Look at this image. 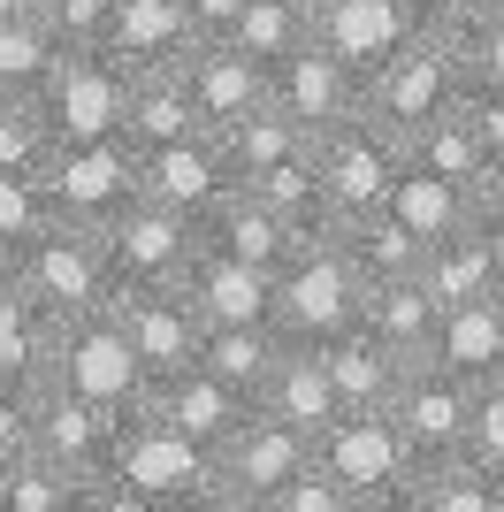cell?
<instances>
[{
  "instance_id": "6da1fadb",
  "label": "cell",
  "mask_w": 504,
  "mask_h": 512,
  "mask_svg": "<svg viewBox=\"0 0 504 512\" xmlns=\"http://www.w3.org/2000/svg\"><path fill=\"white\" fill-rule=\"evenodd\" d=\"M92 512H214V451L161 413H123Z\"/></svg>"
},
{
  "instance_id": "7a4b0ae2",
  "label": "cell",
  "mask_w": 504,
  "mask_h": 512,
  "mask_svg": "<svg viewBox=\"0 0 504 512\" xmlns=\"http://www.w3.org/2000/svg\"><path fill=\"white\" fill-rule=\"evenodd\" d=\"M367 299V276L352 268L344 237L321 222V230L298 237V253L275 268V337L283 344H329L359 321Z\"/></svg>"
},
{
  "instance_id": "3957f363",
  "label": "cell",
  "mask_w": 504,
  "mask_h": 512,
  "mask_svg": "<svg viewBox=\"0 0 504 512\" xmlns=\"http://www.w3.org/2000/svg\"><path fill=\"white\" fill-rule=\"evenodd\" d=\"M459 100H466L459 39L428 23V31H413V39H405L398 54L375 69V77H367V107H359V115H367L375 130H390V138L405 146L420 123H436L443 107H459Z\"/></svg>"
},
{
  "instance_id": "277c9868",
  "label": "cell",
  "mask_w": 504,
  "mask_h": 512,
  "mask_svg": "<svg viewBox=\"0 0 504 512\" xmlns=\"http://www.w3.org/2000/svg\"><path fill=\"white\" fill-rule=\"evenodd\" d=\"M314 459V436L291 428L283 413L252 406L245 421L214 444V512H275L283 482Z\"/></svg>"
},
{
  "instance_id": "5b68a950",
  "label": "cell",
  "mask_w": 504,
  "mask_h": 512,
  "mask_svg": "<svg viewBox=\"0 0 504 512\" xmlns=\"http://www.w3.org/2000/svg\"><path fill=\"white\" fill-rule=\"evenodd\" d=\"M314 459L352 490L359 512H405V490H413V444L390 413H336L329 428L314 436Z\"/></svg>"
},
{
  "instance_id": "8992f818",
  "label": "cell",
  "mask_w": 504,
  "mask_h": 512,
  "mask_svg": "<svg viewBox=\"0 0 504 512\" xmlns=\"http://www.w3.org/2000/svg\"><path fill=\"white\" fill-rule=\"evenodd\" d=\"M46 383L77 390V398H100V406H115V413H138L153 375H146V360L130 352V337L107 321V306H92V314L54 321V337H46Z\"/></svg>"
},
{
  "instance_id": "52a82bcc",
  "label": "cell",
  "mask_w": 504,
  "mask_h": 512,
  "mask_svg": "<svg viewBox=\"0 0 504 512\" xmlns=\"http://www.w3.org/2000/svg\"><path fill=\"white\" fill-rule=\"evenodd\" d=\"M16 283L31 291V306H39L46 321H69V314H92V306H107V291H115V268H107V245L100 230H84V222H46L31 245H23L16 260Z\"/></svg>"
},
{
  "instance_id": "ba28073f",
  "label": "cell",
  "mask_w": 504,
  "mask_h": 512,
  "mask_svg": "<svg viewBox=\"0 0 504 512\" xmlns=\"http://www.w3.org/2000/svg\"><path fill=\"white\" fill-rule=\"evenodd\" d=\"M314 169H321V214H329V230L359 222V214H382L390 192H398V169H405V146L390 130H375L367 115L352 123H336L314 138Z\"/></svg>"
},
{
  "instance_id": "9c48e42d",
  "label": "cell",
  "mask_w": 504,
  "mask_h": 512,
  "mask_svg": "<svg viewBox=\"0 0 504 512\" xmlns=\"http://www.w3.org/2000/svg\"><path fill=\"white\" fill-rule=\"evenodd\" d=\"M46 199H54L62 222L107 230V222L138 199V146H130V138H77V146H54V161H46Z\"/></svg>"
},
{
  "instance_id": "30bf717a",
  "label": "cell",
  "mask_w": 504,
  "mask_h": 512,
  "mask_svg": "<svg viewBox=\"0 0 504 512\" xmlns=\"http://www.w3.org/2000/svg\"><path fill=\"white\" fill-rule=\"evenodd\" d=\"M107 321L130 337V352L146 360V375L191 367L199 360V337H207L199 306H191L176 283H115V291H107Z\"/></svg>"
},
{
  "instance_id": "8fae6325",
  "label": "cell",
  "mask_w": 504,
  "mask_h": 512,
  "mask_svg": "<svg viewBox=\"0 0 504 512\" xmlns=\"http://www.w3.org/2000/svg\"><path fill=\"white\" fill-rule=\"evenodd\" d=\"M100 245H107L115 283H184L191 253H199V222L138 192V199H130V207L100 230Z\"/></svg>"
},
{
  "instance_id": "7c38bea8",
  "label": "cell",
  "mask_w": 504,
  "mask_h": 512,
  "mask_svg": "<svg viewBox=\"0 0 504 512\" xmlns=\"http://www.w3.org/2000/svg\"><path fill=\"white\" fill-rule=\"evenodd\" d=\"M268 100L283 107L306 138H321V130L352 123L359 107H367V77H359L352 62H336L321 39H306L298 54H283V62L268 69Z\"/></svg>"
},
{
  "instance_id": "4fadbf2b",
  "label": "cell",
  "mask_w": 504,
  "mask_h": 512,
  "mask_svg": "<svg viewBox=\"0 0 504 512\" xmlns=\"http://www.w3.org/2000/svg\"><path fill=\"white\" fill-rule=\"evenodd\" d=\"M390 421L405 428V444H413L420 467H428V459H451V451H466V428H474V383L451 375V367H436V360H413L398 375Z\"/></svg>"
},
{
  "instance_id": "5bb4252c",
  "label": "cell",
  "mask_w": 504,
  "mask_h": 512,
  "mask_svg": "<svg viewBox=\"0 0 504 512\" xmlns=\"http://www.w3.org/2000/svg\"><path fill=\"white\" fill-rule=\"evenodd\" d=\"M306 16H314V39L336 62H352L359 77H375L413 31H428L420 0H306Z\"/></svg>"
},
{
  "instance_id": "9a60e30c",
  "label": "cell",
  "mask_w": 504,
  "mask_h": 512,
  "mask_svg": "<svg viewBox=\"0 0 504 512\" xmlns=\"http://www.w3.org/2000/svg\"><path fill=\"white\" fill-rule=\"evenodd\" d=\"M115 428H123L115 406L77 398V390H62V383L39 375V398H31V451H46V459H62L69 474H92V482H100L107 451H115Z\"/></svg>"
},
{
  "instance_id": "2e32d148",
  "label": "cell",
  "mask_w": 504,
  "mask_h": 512,
  "mask_svg": "<svg viewBox=\"0 0 504 512\" xmlns=\"http://www.w3.org/2000/svg\"><path fill=\"white\" fill-rule=\"evenodd\" d=\"M46 100V123L62 146L77 138H123V69L107 62V54H62L54 77L39 85Z\"/></svg>"
},
{
  "instance_id": "e0dca14e",
  "label": "cell",
  "mask_w": 504,
  "mask_h": 512,
  "mask_svg": "<svg viewBox=\"0 0 504 512\" xmlns=\"http://www.w3.org/2000/svg\"><path fill=\"white\" fill-rule=\"evenodd\" d=\"M230 184L237 176H230V161H222V146H214V130H191V138H168V146H138V192L176 207V214H191V222L230 192Z\"/></svg>"
},
{
  "instance_id": "ac0fdd59",
  "label": "cell",
  "mask_w": 504,
  "mask_h": 512,
  "mask_svg": "<svg viewBox=\"0 0 504 512\" xmlns=\"http://www.w3.org/2000/svg\"><path fill=\"white\" fill-rule=\"evenodd\" d=\"M260 406V398H245V390H230L222 383V375H214V367H176V375H153V390H146V413H161L168 428H184L191 444H222V436H230L237 421H245V413Z\"/></svg>"
},
{
  "instance_id": "d6986e66",
  "label": "cell",
  "mask_w": 504,
  "mask_h": 512,
  "mask_svg": "<svg viewBox=\"0 0 504 512\" xmlns=\"http://www.w3.org/2000/svg\"><path fill=\"white\" fill-rule=\"evenodd\" d=\"M176 291L199 306V321H275V268H252V260L222 253L207 237H199Z\"/></svg>"
},
{
  "instance_id": "ffe728a7",
  "label": "cell",
  "mask_w": 504,
  "mask_h": 512,
  "mask_svg": "<svg viewBox=\"0 0 504 512\" xmlns=\"http://www.w3.org/2000/svg\"><path fill=\"white\" fill-rule=\"evenodd\" d=\"M199 31H191V8L184 0H115V16H107V62L138 77V69H161V62H184Z\"/></svg>"
},
{
  "instance_id": "44dd1931",
  "label": "cell",
  "mask_w": 504,
  "mask_h": 512,
  "mask_svg": "<svg viewBox=\"0 0 504 512\" xmlns=\"http://www.w3.org/2000/svg\"><path fill=\"white\" fill-rule=\"evenodd\" d=\"M184 85H191L199 123H207V130H230L237 115H252V107L268 100V69L252 62V54H237L230 39H199L184 54Z\"/></svg>"
},
{
  "instance_id": "7402d4cb",
  "label": "cell",
  "mask_w": 504,
  "mask_h": 512,
  "mask_svg": "<svg viewBox=\"0 0 504 512\" xmlns=\"http://www.w3.org/2000/svg\"><path fill=\"white\" fill-rule=\"evenodd\" d=\"M199 237L222 245V253H237V260H252V268H283V260L298 253V237H306V230H298L291 214H275L268 199H252L245 184H230V192L199 214Z\"/></svg>"
},
{
  "instance_id": "603a6c76",
  "label": "cell",
  "mask_w": 504,
  "mask_h": 512,
  "mask_svg": "<svg viewBox=\"0 0 504 512\" xmlns=\"http://www.w3.org/2000/svg\"><path fill=\"white\" fill-rule=\"evenodd\" d=\"M436 367L466 375V383H497L504 375V299L482 291V299H459L436 314Z\"/></svg>"
},
{
  "instance_id": "cb8c5ba5",
  "label": "cell",
  "mask_w": 504,
  "mask_h": 512,
  "mask_svg": "<svg viewBox=\"0 0 504 512\" xmlns=\"http://www.w3.org/2000/svg\"><path fill=\"white\" fill-rule=\"evenodd\" d=\"M260 406L283 413L291 428H306V436H321V428L344 413V398H336L329 383V360H321V344H283L268 367V383H260Z\"/></svg>"
},
{
  "instance_id": "d4e9b609",
  "label": "cell",
  "mask_w": 504,
  "mask_h": 512,
  "mask_svg": "<svg viewBox=\"0 0 504 512\" xmlns=\"http://www.w3.org/2000/svg\"><path fill=\"white\" fill-rule=\"evenodd\" d=\"M191 130H207V123H199V107H191L184 62L123 77V138L130 146H168V138H191Z\"/></svg>"
},
{
  "instance_id": "484cf974",
  "label": "cell",
  "mask_w": 504,
  "mask_h": 512,
  "mask_svg": "<svg viewBox=\"0 0 504 512\" xmlns=\"http://www.w3.org/2000/svg\"><path fill=\"white\" fill-rule=\"evenodd\" d=\"M436 314L443 306L420 291V276H398V283H367V299H359V329L382 344V352H398L405 367L428 360L436 352Z\"/></svg>"
},
{
  "instance_id": "4316f807",
  "label": "cell",
  "mask_w": 504,
  "mask_h": 512,
  "mask_svg": "<svg viewBox=\"0 0 504 512\" xmlns=\"http://www.w3.org/2000/svg\"><path fill=\"white\" fill-rule=\"evenodd\" d=\"M321 360H329V383H336V398H344V413H390L405 360H398V352H382L359 321L344 329V337L321 344Z\"/></svg>"
},
{
  "instance_id": "83f0119b",
  "label": "cell",
  "mask_w": 504,
  "mask_h": 512,
  "mask_svg": "<svg viewBox=\"0 0 504 512\" xmlns=\"http://www.w3.org/2000/svg\"><path fill=\"white\" fill-rule=\"evenodd\" d=\"M390 214H398L413 237H459L482 222V207H474V184H459V176H436V169H413L405 161L398 169V192H390Z\"/></svg>"
},
{
  "instance_id": "f1b7e54d",
  "label": "cell",
  "mask_w": 504,
  "mask_h": 512,
  "mask_svg": "<svg viewBox=\"0 0 504 512\" xmlns=\"http://www.w3.org/2000/svg\"><path fill=\"white\" fill-rule=\"evenodd\" d=\"M405 512H504V474L482 467L474 451H451V459H428L405 490Z\"/></svg>"
},
{
  "instance_id": "f546056e",
  "label": "cell",
  "mask_w": 504,
  "mask_h": 512,
  "mask_svg": "<svg viewBox=\"0 0 504 512\" xmlns=\"http://www.w3.org/2000/svg\"><path fill=\"white\" fill-rule=\"evenodd\" d=\"M420 291H428L436 306H459V299L497 291V237H489L482 222L459 230V237H436L428 260H420Z\"/></svg>"
},
{
  "instance_id": "4dcf8cb0",
  "label": "cell",
  "mask_w": 504,
  "mask_h": 512,
  "mask_svg": "<svg viewBox=\"0 0 504 512\" xmlns=\"http://www.w3.org/2000/svg\"><path fill=\"white\" fill-rule=\"evenodd\" d=\"M275 352H283L275 321H207V337H199V367H214V375L230 390H245V398H260Z\"/></svg>"
},
{
  "instance_id": "1f68e13d",
  "label": "cell",
  "mask_w": 504,
  "mask_h": 512,
  "mask_svg": "<svg viewBox=\"0 0 504 512\" xmlns=\"http://www.w3.org/2000/svg\"><path fill=\"white\" fill-rule=\"evenodd\" d=\"M214 146H222V161H230V176L245 184V176H260V169H275V161H291V153H306L314 138L283 115L275 100H260L252 115H237L230 130H214Z\"/></svg>"
},
{
  "instance_id": "d6a6232c",
  "label": "cell",
  "mask_w": 504,
  "mask_h": 512,
  "mask_svg": "<svg viewBox=\"0 0 504 512\" xmlns=\"http://www.w3.org/2000/svg\"><path fill=\"white\" fill-rule=\"evenodd\" d=\"M344 253H352V268L367 283H398V276H420V260H428V237H413L398 222V214H359V222H344Z\"/></svg>"
},
{
  "instance_id": "836d02e7",
  "label": "cell",
  "mask_w": 504,
  "mask_h": 512,
  "mask_svg": "<svg viewBox=\"0 0 504 512\" xmlns=\"http://www.w3.org/2000/svg\"><path fill=\"white\" fill-rule=\"evenodd\" d=\"M92 497H100V482H92V474H69L62 459L23 451L16 467H8L0 512H92Z\"/></svg>"
},
{
  "instance_id": "e575fe53",
  "label": "cell",
  "mask_w": 504,
  "mask_h": 512,
  "mask_svg": "<svg viewBox=\"0 0 504 512\" xmlns=\"http://www.w3.org/2000/svg\"><path fill=\"white\" fill-rule=\"evenodd\" d=\"M222 39H230L237 54H252L260 69H275L283 54H298V46L314 39V16H306V0H245V16H237Z\"/></svg>"
},
{
  "instance_id": "d590c367",
  "label": "cell",
  "mask_w": 504,
  "mask_h": 512,
  "mask_svg": "<svg viewBox=\"0 0 504 512\" xmlns=\"http://www.w3.org/2000/svg\"><path fill=\"white\" fill-rule=\"evenodd\" d=\"M405 161H413V169H436V176H459V184H482V169H489L466 107H443L436 123H420L413 138H405Z\"/></svg>"
},
{
  "instance_id": "8d00e7d4",
  "label": "cell",
  "mask_w": 504,
  "mask_h": 512,
  "mask_svg": "<svg viewBox=\"0 0 504 512\" xmlns=\"http://www.w3.org/2000/svg\"><path fill=\"white\" fill-rule=\"evenodd\" d=\"M46 337H54V321L31 306L16 268L0 260V375H46Z\"/></svg>"
},
{
  "instance_id": "74e56055",
  "label": "cell",
  "mask_w": 504,
  "mask_h": 512,
  "mask_svg": "<svg viewBox=\"0 0 504 512\" xmlns=\"http://www.w3.org/2000/svg\"><path fill=\"white\" fill-rule=\"evenodd\" d=\"M54 123H46V100L39 92H0V169H23V176H46L54 161Z\"/></svg>"
},
{
  "instance_id": "f35d334b",
  "label": "cell",
  "mask_w": 504,
  "mask_h": 512,
  "mask_svg": "<svg viewBox=\"0 0 504 512\" xmlns=\"http://www.w3.org/2000/svg\"><path fill=\"white\" fill-rule=\"evenodd\" d=\"M62 62V39L46 16H0V92H39Z\"/></svg>"
},
{
  "instance_id": "ab89813d",
  "label": "cell",
  "mask_w": 504,
  "mask_h": 512,
  "mask_svg": "<svg viewBox=\"0 0 504 512\" xmlns=\"http://www.w3.org/2000/svg\"><path fill=\"white\" fill-rule=\"evenodd\" d=\"M54 222V199H46V176L0 169V260H16L31 237Z\"/></svg>"
},
{
  "instance_id": "60d3db41",
  "label": "cell",
  "mask_w": 504,
  "mask_h": 512,
  "mask_svg": "<svg viewBox=\"0 0 504 512\" xmlns=\"http://www.w3.org/2000/svg\"><path fill=\"white\" fill-rule=\"evenodd\" d=\"M39 16H46V31L62 39V54H100L115 0H39Z\"/></svg>"
},
{
  "instance_id": "b9f144b4",
  "label": "cell",
  "mask_w": 504,
  "mask_h": 512,
  "mask_svg": "<svg viewBox=\"0 0 504 512\" xmlns=\"http://www.w3.org/2000/svg\"><path fill=\"white\" fill-rule=\"evenodd\" d=\"M451 39H459L466 85H482V92H504V8H497V16H474L466 31H451Z\"/></svg>"
},
{
  "instance_id": "7bdbcfd3",
  "label": "cell",
  "mask_w": 504,
  "mask_h": 512,
  "mask_svg": "<svg viewBox=\"0 0 504 512\" xmlns=\"http://www.w3.org/2000/svg\"><path fill=\"white\" fill-rule=\"evenodd\" d=\"M275 512H359V505H352V490H344V482H336V474L321 467V459H306V467H298L291 482H283Z\"/></svg>"
},
{
  "instance_id": "ee69618b",
  "label": "cell",
  "mask_w": 504,
  "mask_h": 512,
  "mask_svg": "<svg viewBox=\"0 0 504 512\" xmlns=\"http://www.w3.org/2000/svg\"><path fill=\"white\" fill-rule=\"evenodd\" d=\"M466 451L482 467L504 474V375L497 383H474V428H466Z\"/></svg>"
},
{
  "instance_id": "f6af8a7d",
  "label": "cell",
  "mask_w": 504,
  "mask_h": 512,
  "mask_svg": "<svg viewBox=\"0 0 504 512\" xmlns=\"http://www.w3.org/2000/svg\"><path fill=\"white\" fill-rule=\"evenodd\" d=\"M31 398H39V375H0V451L8 459L31 451Z\"/></svg>"
},
{
  "instance_id": "bcb514c9",
  "label": "cell",
  "mask_w": 504,
  "mask_h": 512,
  "mask_svg": "<svg viewBox=\"0 0 504 512\" xmlns=\"http://www.w3.org/2000/svg\"><path fill=\"white\" fill-rule=\"evenodd\" d=\"M466 123H474V138H482V153H489V169L504 161V92H482V85H466Z\"/></svg>"
},
{
  "instance_id": "7dc6e473",
  "label": "cell",
  "mask_w": 504,
  "mask_h": 512,
  "mask_svg": "<svg viewBox=\"0 0 504 512\" xmlns=\"http://www.w3.org/2000/svg\"><path fill=\"white\" fill-rule=\"evenodd\" d=\"M504 0H420V23H436V31H466L474 16H497Z\"/></svg>"
},
{
  "instance_id": "c3c4849f",
  "label": "cell",
  "mask_w": 504,
  "mask_h": 512,
  "mask_svg": "<svg viewBox=\"0 0 504 512\" xmlns=\"http://www.w3.org/2000/svg\"><path fill=\"white\" fill-rule=\"evenodd\" d=\"M184 8H191V31H199V39H222V31L245 16V0H184Z\"/></svg>"
},
{
  "instance_id": "681fc988",
  "label": "cell",
  "mask_w": 504,
  "mask_h": 512,
  "mask_svg": "<svg viewBox=\"0 0 504 512\" xmlns=\"http://www.w3.org/2000/svg\"><path fill=\"white\" fill-rule=\"evenodd\" d=\"M474 207H482V230H504V161H497V169H482Z\"/></svg>"
},
{
  "instance_id": "f907efd6",
  "label": "cell",
  "mask_w": 504,
  "mask_h": 512,
  "mask_svg": "<svg viewBox=\"0 0 504 512\" xmlns=\"http://www.w3.org/2000/svg\"><path fill=\"white\" fill-rule=\"evenodd\" d=\"M489 237H497V299H504V230H489Z\"/></svg>"
},
{
  "instance_id": "816d5d0a",
  "label": "cell",
  "mask_w": 504,
  "mask_h": 512,
  "mask_svg": "<svg viewBox=\"0 0 504 512\" xmlns=\"http://www.w3.org/2000/svg\"><path fill=\"white\" fill-rule=\"evenodd\" d=\"M8 467H16V459H8V451H0V490H8Z\"/></svg>"
}]
</instances>
